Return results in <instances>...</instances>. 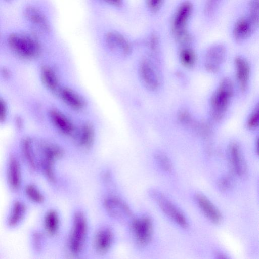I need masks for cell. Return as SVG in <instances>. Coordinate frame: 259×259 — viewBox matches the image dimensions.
<instances>
[{
	"instance_id": "obj_1",
	"label": "cell",
	"mask_w": 259,
	"mask_h": 259,
	"mask_svg": "<svg viewBox=\"0 0 259 259\" xmlns=\"http://www.w3.org/2000/svg\"><path fill=\"white\" fill-rule=\"evenodd\" d=\"M233 93L231 80L223 79L213 95L211 101V115L215 120H220L224 116Z\"/></svg>"
},
{
	"instance_id": "obj_2",
	"label": "cell",
	"mask_w": 259,
	"mask_h": 259,
	"mask_svg": "<svg viewBox=\"0 0 259 259\" xmlns=\"http://www.w3.org/2000/svg\"><path fill=\"white\" fill-rule=\"evenodd\" d=\"M8 42L14 51L24 57L35 56L39 51V46L37 41L28 35L12 34L9 36Z\"/></svg>"
},
{
	"instance_id": "obj_3",
	"label": "cell",
	"mask_w": 259,
	"mask_h": 259,
	"mask_svg": "<svg viewBox=\"0 0 259 259\" xmlns=\"http://www.w3.org/2000/svg\"><path fill=\"white\" fill-rule=\"evenodd\" d=\"M87 231L85 218L80 212L76 213L73 220V228L70 239V250L78 254L82 249Z\"/></svg>"
},
{
	"instance_id": "obj_4",
	"label": "cell",
	"mask_w": 259,
	"mask_h": 259,
	"mask_svg": "<svg viewBox=\"0 0 259 259\" xmlns=\"http://www.w3.org/2000/svg\"><path fill=\"white\" fill-rule=\"evenodd\" d=\"M162 211L170 219L183 228H187L188 223L184 214L161 193L153 190L150 192Z\"/></svg>"
},
{
	"instance_id": "obj_5",
	"label": "cell",
	"mask_w": 259,
	"mask_h": 259,
	"mask_svg": "<svg viewBox=\"0 0 259 259\" xmlns=\"http://www.w3.org/2000/svg\"><path fill=\"white\" fill-rule=\"evenodd\" d=\"M132 229L137 243L145 246L151 241L153 224L151 219L148 217H143L135 220L132 223Z\"/></svg>"
},
{
	"instance_id": "obj_6",
	"label": "cell",
	"mask_w": 259,
	"mask_h": 259,
	"mask_svg": "<svg viewBox=\"0 0 259 259\" xmlns=\"http://www.w3.org/2000/svg\"><path fill=\"white\" fill-rule=\"evenodd\" d=\"M228 158L232 172L240 177L247 174V166L239 146L232 143L228 148Z\"/></svg>"
},
{
	"instance_id": "obj_7",
	"label": "cell",
	"mask_w": 259,
	"mask_h": 259,
	"mask_svg": "<svg viewBox=\"0 0 259 259\" xmlns=\"http://www.w3.org/2000/svg\"><path fill=\"white\" fill-rule=\"evenodd\" d=\"M226 55L225 47L221 45H217L211 47L207 51L205 60V66L209 72L217 71L222 63Z\"/></svg>"
},
{
	"instance_id": "obj_8",
	"label": "cell",
	"mask_w": 259,
	"mask_h": 259,
	"mask_svg": "<svg viewBox=\"0 0 259 259\" xmlns=\"http://www.w3.org/2000/svg\"><path fill=\"white\" fill-rule=\"evenodd\" d=\"M192 10V5L189 2H185L180 6L175 16L172 24L175 34L186 30V25L191 15Z\"/></svg>"
},
{
	"instance_id": "obj_9",
	"label": "cell",
	"mask_w": 259,
	"mask_h": 259,
	"mask_svg": "<svg viewBox=\"0 0 259 259\" xmlns=\"http://www.w3.org/2000/svg\"><path fill=\"white\" fill-rule=\"evenodd\" d=\"M195 200L203 213L211 222L218 224L222 221V214L205 196L197 194L195 196Z\"/></svg>"
},
{
	"instance_id": "obj_10",
	"label": "cell",
	"mask_w": 259,
	"mask_h": 259,
	"mask_svg": "<svg viewBox=\"0 0 259 259\" xmlns=\"http://www.w3.org/2000/svg\"><path fill=\"white\" fill-rule=\"evenodd\" d=\"M7 178L10 187L13 190H18L22 182L21 169L19 161L15 157L9 158L7 165Z\"/></svg>"
},
{
	"instance_id": "obj_11",
	"label": "cell",
	"mask_w": 259,
	"mask_h": 259,
	"mask_svg": "<svg viewBox=\"0 0 259 259\" xmlns=\"http://www.w3.org/2000/svg\"><path fill=\"white\" fill-rule=\"evenodd\" d=\"M106 41L108 47L112 50H120L125 54H129L131 51L128 41L117 32H108L106 36Z\"/></svg>"
},
{
	"instance_id": "obj_12",
	"label": "cell",
	"mask_w": 259,
	"mask_h": 259,
	"mask_svg": "<svg viewBox=\"0 0 259 259\" xmlns=\"http://www.w3.org/2000/svg\"><path fill=\"white\" fill-rule=\"evenodd\" d=\"M255 26L249 17L240 19L235 24L233 29V35L235 39L243 40L251 34Z\"/></svg>"
},
{
	"instance_id": "obj_13",
	"label": "cell",
	"mask_w": 259,
	"mask_h": 259,
	"mask_svg": "<svg viewBox=\"0 0 259 259\" xmlns=\"http://www.w3.org/2000/svg\"><path fill=\"white\" fill-rule=\"evenodd\" d=\"M140 72L143 82L148 88L154 90L158 87L157 76L149 62L143 61L140 65Z\"/></svg>"
},
{
	"instance_id": "obj_14",
	"label": "cell",
	"mask_w": 259,
	"mask_h": 259,
	"mask_svg": "<svg viewBox=\"0 0 259 259\" xmlns=\"http://www.w3.org/2000/svg\"><path fill=\"white\" fill-rule=\"evenodd\" d=\"M236 68V76L239 86L242 90H245L248 82L250 68L247 62L241 57H237L235 60Z\"/></svg>"
},
{
	"instance_id": "obj_15",
	"label": "cell",
	"mask_w": 259,
	"mask_h": 259,
	"mask_svg": "<svg viewBox=\"0 0 259 259\" xmlns=\"http://www.w3.org/2000/svg\"><path fill=\"white\" fill-rule=\"evenodd\" d=\"M25 205L21 201H16L13 204L8 215L7 223L11 228L17 226L23 220L26 213Z\"/></svg>"
},
{
	"instance_id": "obj_16",
	"label": "cell",
	"mask_w": 259,
	"mask_h": 259,
	"mask_svg": "<svg viewBox=\"0 0 259 259\" xmlns=\"http://www.w3.org/2000/svg\"><path fill=\"white\" fill-rule=\"evenodd\" d=\"M24 15L27 19L33 24L44 30H49V26L47 19L42 13L36 8L32 6L26 7L24 10Z\"/></svg>"
},
{
	"instance_id": "obj_17",
	"label": "cell",
	"mask_w": 259,
	"mask_h": 259,
	"mask_svg": "<svg viewBox=\"0 0 259 259\" xmlns=\"http://www.w3.org/2000/svg\"><path fill=\"white\" fill-rule=\"evenodd\" d=\"M107 211L116 218L124 217V214L130 215L131 212L128 206L122 201L116 198H109L105 202Z\"/></svg>"
},
{
	"instance_id": "obj_18",
	"label": "cell",
	"mask_w": 259,
	"mask_h": 259,
	"mask_svg": "<svg viewBox=\"0 0 259 259\" xmlns=\"http://www.w3.org/2000/svg\"><path fill=\"white\" fill-rule=\"evenodd\" d=\"M113 240V234L108 228L100 230L95 238V247L100 253H104L110 248Z\"/></svg>"
},
{
	"instance_id": "obj_19",
	"label": "cell",
	"mask_w": 259,
	"mask_h": 259,
	"mask_svg": "<svg viewBox=\"0 0 259 259\" xmlns=\"http://www.w3.org/2000/svg\"><path fill=\"white\" fill-rule=\"evenodd\" d=\"M52 120L56 127L66 135H71L73 132V126L70 121L63 114L56 111L51 113Z\"/></svg>"
},
{
	"instance_id": "obj_20",
	"label": "cell",
	"mask_w": 259,
	"mask_h": 259,
	"mask_svg": "<svg viewBox=\"0 0 259 259\" xmlns=\"http://www.w3.org/2000/svg\"><path fill=\"white\" fill-rule=\"evenodd\" d=\"M60 95L64 102L75 109H80L83 106L82 99L71 90L64 88L60 91Z\"/></svg>"
},
{
	"instance_id": "obj_21",
	"label": "cell",
	"mask_w": 259,
	"mask_h": 259,
	"mask_svg": "<svg viewBox=\"0 0 259 259\" xmlns=\"http://www.w3.org/2000/svg\"><path fill=\"white\" fill-rule=\"evenodd\" d=\"M44 226L49 234L53 235L56 233L59 227V218L55 211L51 210L46 213L44 219Z\"/></svg>"
},
{
	"instance_id": "obj_22",
	"label": "cell",
	"mask_w": 259,
	"mask_h": 259,
	"mask_svg": "<svg viewBox=\"0 0 259 259\" xmlns=\"http://www.w3.org/2000/svg\"><path fill=\"white\" fill-rule=\"evenodd\" d=\"M23 150L24 155L28 165L31 169L35 170L38 165L31 142L28 141L25 142Z\"/></svg>"
},
{
	"instance_id": "obj_23",
	"label": "cell",
	"mask_w": 259,
	"mask_h": 259,
	"mask_svg": "<svg viewBox=\"0 0 259 259\" xmlns=\"http://www.w3.org/2000/svg\"><path fill=\"white\" fill-rule=\"evenodd\" d=\"M27 198L32 202L40 204L44 201V197L39 189L33 184H28L25 188Z\"/></svg>"
},
{
	"instance_id": "obj_24",
	"label": "cell",
	"mask_w": 259,
	"mask_h": 259,
	"mask_svg": "<svg viewBox=\"0 0 259 259\" xmlns=\"http://www.w3.org/2000/svg\"><path fill=\"white\" fill-rule=\"evenodd\" d=\"M42 78L46 85L52 91L58 88L57 78L53 71L49 68H44L42 71Z\"/></svg>"
},
{
	"instance_id": "obj_25",
	"label": "cell",
	"mask_w": 259,
	"mask_h": 259,
	"mask_svg": "<svg viewBox=\"0 0 259 259\" xmlns=\"http://www.w3.org/2000/svg\"><path fill=\"white\" fill-rule=\"evenodd\" d=\"M93 130L89 124L83 125L81 130L79 136V143L84 147H89L93 140Z\"/></svg>"
},
{
	"instance_id": "obj_26",
	"label": "cell",
	"mask_w": 259,
	"mask_h": 259,
	"mask_svg": "<svg viewBox=\"0 0 259 259\" xmlns=\"http://www.w3.org/2000/svg\"><path fill=\"white\" fill-rule=\"evenodd\" d=\"M180 56L181 62L186 67H191L194 64L196 57L194 52L191 49H183Z\"/></svg>"
},
{
	"instance_id": "obj_27",
	"label": "cell",
	"mask_w": 259,
	"mask_h": 259,
	"mask_svg": "<svg viewBox=\"0 0 259 259\" xmlns=\"http://www.w3.org/2000/svg\"><path fill=\"white\" fill-rule=\"evenodd\" d=\"M258 1L251 0L250 4V14L248 17L256 27L258 24Z\"/></svg>"
},
{
	"instance_id": "obj_28",
	"label": "cell",
	"mask_w": 259,
	"mask_h": 259,
	"mask_svg": "<svg viewBox=\"0 0 259 259\" xmlns=\"http://www.w3.org/2000/svg\"><path fill=\"white\" fill-rule=\"evenodd\" d=\"M156 159L161 168L165 171L169 172L172 169V164L169 158L164 154H158Z\"/></svg>"
},
{
	"instance_id": "obj_29",
	"label": "cell",
	"mask_w": 259,
	"mask_h": 259,
	"mask_svg": "<svg viewBox=\"0 0 259 259\" xmlns=\"http://www.w3.org/2000/svg\"><path fill=\"white\" fill-rule=\"evenodd\" d=\"M232 185V180L230 176H224L219 179L218 186L220 190L226 191L230 189Z\"/></svg>"
},
{
	"instance_id": "obj_30",
	"label": "cell",
	"mask_w": 259,
	"mask_h": 259,
	"mask_svg": "<svg viewBox=\"0 0 259 259\" xmlns=\"http://www.w3.org/2000/svg\"><path fill=\"white\" fill-rule=\"evenodd\" d=\"M258 108L257 107L256 109L250 115L247 120V127L250 129H254L257 127L258 125Z\"/></svg>"
},
{
	"instance_id": "obj_31",
	"label": "cell",
	"mask_w": 259,
	"mask_h": 259,
	"mask_svg": "<svg viewBox=\"0 0 259 259\" xmlns=\"http://www.w3.org/2000/svg\"><path fill=\"white\" fill-rule=\"evenodd\" d=\"M221 1L207 0L205 7V13L208 15L211 14L217 7Z\"/></svg>"
},
{
	"instance_id": "obj_32",
	"label": "cell",
	"mask_w": 259,
	"mask_h": 259,
	"mask_svg": "<svg viewBox=\"0 0 259 259\" xmlns=\"http://www.w3.org/2000/svg\"><path fill=\"white\" fill-rule=\"evenodd\" d=\"M163 0H147V4L150 10L153 12L158 11L162 6Z\"/></svg>"
},
{
	"instance_id": "obj_33",
	"label": "cell",
	"mask_w": 259,
	"mask_h": 259,
	"mask_svg": "<svg viewBox=\"0 0 259 259\" xmlns=\"http://www.w3.org/2000/svg\"><path fill=\"white\" fill-rule=\"evenodd\" d=\"M179 120L181 122L185 124H190L192 122V119L190 114L186 111H182L179 114Z\"/></svg>"
},
{
	"instance_id": "obj_34",
	"label": "cell",
	"mask_w": 259,
	"mask_h": 259,
	"mask_svg": "<svg viewBox=\"0 0 259 259\" xmlns=\"http://www.w3.org/2000/svg\"><path fill=\"white\" fill-rule=\"evenodd\" d=\"M6 107L4 102L0 100V120H3L6 115Z\"/></svg>"
},
{
	"instance_id": "obj_35",
	"label": "cell",
	"mask_w": 259,
	"mask_h": 259,
	"mask_svg": "<svg viewBox=\"0 0 259 259\" xmlns=\"http://www.w3.org/2000/svg\"><path fill=\"white\" fill-rule=\"evenodd\" d=\"M106 3L114 6H119L122 3V0H103Z\"/></svg>"
}]
</instances>
